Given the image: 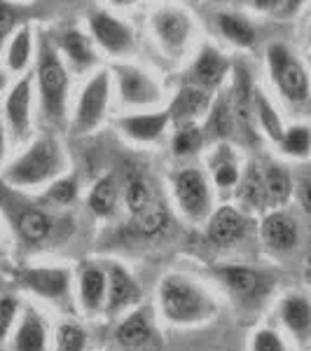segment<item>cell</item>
<instances>
[{"instance_id":"obj_10","label":"cell","mask_w":311,"mask_h":351,"mask_svg":"<svg viewBox=\"0 0 311 351\" xmlns=\"http://www.w3.org/2000/svg\"><path fill=\"white\" fill-rule=\"evenodd\" d=\"M140 302V288L134 281V276L120 265L108 267V300H105V314L115 316L122 311L136 307Z\"/></svg>"},{"instance_id":"obj_6","label":"cell","mask_w":311,"mask_h":351,"mask_svg":"<svg viewBox=\"0 0 311 351\" xmlns=\"http://www.w3.org/2000/svg\"><path fill=\"white\" fill-rule=\"evenodd\" d=\"M173 188H176V199L185 213L192 220H201L211 208V192H208L206 178L195 171V169H183L176 180H173Z\"/></svg>"},{"instance_id":"obj_3","label":"cell","mask_w":311,"mask_h":351,"mask_svg":"<svg viewBox=\"0 0 311 351\" xmlns=\"http://www.w3.org/2000/svg\"><path fill=\"white\" fill-rule=\"evenodd\" d=\"M38 80H40L45 112H47L52 120H61V117H64V108H66L68 77H66V71H64V66H61L59 56L49 49L47 43H42V49H40Z\"/></svg>"},{"instance_id":"obj_26","label":"cell","mask_w":311,"mask_h":351,"mask_svg":"<svg viewBox=\"0 0 311 351\" xmlns=\"http://www.w3.org/2000/svg\"><path fill=\"white\" fill-rule=\"evenodd\" d=\"M264 192H267V204H279L288 202L293 192V183H290V176H288L281 167H269L264 171Z\"/></svg>"},{"instance_id":"obj_12","label":"cell","mask_w":311,"mask_h":351,"mask_svg":"<svg viewBox=\"0 0 311 351\" xmlns=\"http://www.w3.org/2000/svg\"><path fill=\"white\" fill-rule=\"evenodd\" d=\"M115 339L122 349L127 351H138L143 347H148L152 339V324H150V314L148 309H134L120 321L115 330Z\"/></svg>"},{"instance_id":"obj_36","label":"cell","mask_w":311,"mask_h":351,"mask_svg":"<svg viewBox=\"0 0 311 351\" xmlns=\"http://www.w3.org/2000/svg\"><path fill=\"white\" fill-rule=\"evenodd\" d=\"M232 104L227 99H220L208 120V134L211 136H227L232 132Z\"/></svg>"},{"instance_id":"obj_23","label":"cell","mask_w":311,"mask_h":351,"mask_svg":"<svg viewBox=\"0 0 311 351\" xmlns=\"http://www.w3.org/2000/svg\"><path fill=\"white\" fill-rule=\"evenodd\" d=\"M225 73H227V61H225L216 49H211V47L203 49L195 66L197 80H199L203 87H216L225 77Z\"/></svg>"},{"instance_id":"obj_41","label":"cell","mask_w":311,"mask_h":351,"mask_svg":"<svg viewBox=\"0 0 311 351\" xmlns=\"http://www.w3.org/2000/svg\"><path fill=\"white\" fill-rule=\"evenodd\" d=\"M239 180V171L232 162H220L216 167V183L220 188H232Z\"/></svg>"},{"instance_id":"obj_18","label":"cell","mask_w":311,"mask_h":351,"mask_svg":"<svg viewBox=\"0 0 311 351\" xmlns=\"http://www.w3.org/2000/svg\"><path fill=\"white\" fill-rule=\"evenodd\" d=\"M117 75H120L122 99L127 101V104L143 106V104H150V101H155V96H157L155 84H152L150 77H145L140 71H136V68L120 66V68H117Z\"/></svg>"},{"instance_id":"obj_42","label":"cell","mask_w":311,"mask_h":351,"mask_svg":"<svg viewBox=\"0 0 311 351\" xmlns=\"http://www.w3.org/2000/svg\"><path fill=\"white\" fill-rule=\"evenodd\" d=\"M12 28H14V12H12V8H8V5L0 3V45H3L5 36H8Z\"/></svg>"},{"instance_id":"obj_43","label":"cell","mask_w":311,"mask_h":351,"mask_svg":"<svg viewBox=\"0 0 311 351\" xmlns=\"http://www.w3.org/2000/svg\"><path fill=\"white\" fill-rule=\"evenodd\" d=\"M299 204H302V208L311 216V180H304L299 185Z\"/></svg>"},{"instance_id":"obj_13","label":"cell","mask_w":311,"mask_h":351,"mask_svg":"<svg viewBox=\"0 0 311 351\" xmlns=\"http://www.w3.org/2000/svg\"><path fill=\"white\" fill-rule=\"evenodd\" d=\"M108 300V269L87 265L80 274V304L87 314H99Z\"/></svg>"},{"instance_id":"obj_32","label":"cell","mask_w":311,"mask_h":351,"mask_svg":"<svg viewBox=\"0 0 311 351\" xmlns=\"http://www.w3.org/2000/svg\"><path fill=\"white\" fill-rule=\"evenodd\" d=\"M64 49L66 54L71 56V61L75 66H89L94 61V52H92V45H89L87 38L77 31H68L64 36Z\"/></svg>"},{"instance_id":"obj_28","label":"cell","mask_w":311,"mask_h":351,"mask_svg":"<svg viewBox=\"0 0 311 351\" xmlns=\"http://www.w3.org/2000/svg\"><path fill=\"white\" fill-rule=\"evenodd\" d=\"M87 349V332L82 326L64 321L56 328L54 335V351H84Z\"/></svg>"},{"instance_id":"obj_31","label":"cell","mask_w":311,"mask_h":351,"mask_svg":"<svg viewBox=\"0 0 311 351\" xmlns=\"http://www.w3.org/2000/svg\"><path fill=\"white\" fill-rule=\"evenodd\" d=\"M220 28H223V33L229 38L232 43L236 45H253L256 40V31H253V26L248 24L246 19H241V16H234V14H223L220 16Z\"/></svg>"},{"instance_id":"obj_17","label":"cell","mask_w":311,"mask_h":351,"mask_svg":"<svg viewBox=\"0 0 311 351\" xmlns=\"http://www.w3.org/2000/svg\"><path fill=\"white\" fill-rule=\"evenodd\" d=\"M253 92L251 87V75H248L246 66H236V84H234V117L239 122L241 132L246 136H253V110H256V104H253Z\"/></svg>"},{"instance_id":"obj_27","label":"cell","mask_w":311,"mask_h":351,"mask_svg":"<svg viewBox=\"0 0 311 351\" xmlns=\"http://www.w3.org/2000/svg\"><path fill=\"white\" fill-rule=\"evenodd\" d=\"M241 199L251 208H262L267 204V192H264V173L258 167H251L246 178L241 180Z\"/></svg>"},{"instance_id":"obj_24","label":"cell","mask_w":311,"mask_h":351,"mask_svg":"<svg viewBox=\"0 0 311 351\" xmlns=\"http://www.w3.org/2000/svg\"><path fill=\"white\" fill-rule=\"evenodd\" d=\"M208 106V94L201 87H185L180 89L178 99L173 101V115L176 120H192V117L201 115Z\"/></svg>"},{"instance_id":"obj_4","label":"cell","mask_w":311,"mask_h":351,"mask_svg":"<svg viewBox=\"0 0 311 351\" xmlns=\"http://www.w3.org/2000/svg\"><path fill=\"white\" fill-rule=\"evenodd\" d=\"M19 284L47 302H64L71 295V271L66 267H26L16 271Z\"/></svg>"},{"instance_id":"obj_38","label":"cell","mask_w":311,"mask_h":351,"mask_svg":"<svg viewBox=\"0 0 311 351\" xmlns=\"http://www.w3.org/2000/svg\"><path fill=\"white\" fill-rule=\"evenodd\" d=\"M28 56H31V36H28V28H21L10 45V66L14 71H21L28 64Z\"/></svg>"},{"instance_id":"obj_39","label":"cell","mask_w":311,"mask_h":351,"mask_svg":"<svg viewBox=\"0 0 311 351\" xmlns=\"http://www.w3.org/2000/svg\"><path fill=\"white\" fill-rule=\"evenodd\" d=\"M77 197V180L75 178H61L56 180V183L45 192V199L47 202H54V204H61V206H66V204H71L73 199Z\"/></svg>"},{"instance_id":"obj_21","label":"cell","mask_w":311,"mask_h":351,"mask_svg":"<svg viewBox=\"0 0 311 351\" xmlns=\"http://www.w3.org/2000/svg\"><path fill=\"white\" fill-rule=\"evenodd\" d=\"M31 80L24 77L16 87L12 89L8 99V117L12 124L14 134L26 136L28 132V120H31Z\"/></svg>"},{"instance_id":"obj_48","label":"cell","mask_w":311,"mask_h":351,"mask_svg":"<svg viewBox=\"0 0 311 351\" xmlns=\"http://www.w3.org/2000/svg\"><path fill=\"white\" fill-rule=\"evenodd\" d=\"M5 87V75H0V89Z\"/></svg>"},{"instance_id":"obj_8","label":"cell","mask_w":311,"mask_h":351,"mask_svg":"<svg viewBox=\"0 0 311 351\" xmlns=\"http://www.w3.org/2000/svg\"><path fill=\"white\" fill-rule=\"evenodd\" d=\"M279 319L297 344H311V300L302 293H288L279 304Z\"/></svg>"},{"instance_id":"obj_45","label":"cell","mask_w":311,"mask_h":351,"mask_svg":"<svg viewBox=\"0 0 311 351\" xmlns=\"http://www.w3.org/2000/svg\"><path fill=\"white\" fill-rule=\"evenodd\" d=\"M3 148H5V138H3V124H0V160H3Z\"/></svg>"},{"instance_id":"obj_16","label":"cell","mask_w":311,"mask_h":351,"mask_svg":"<svg viewBox=\"0 0 311 351\" xmlns=\"http://www.w3.org/2000/svg\"><path fill=\"white\" fill-rule=\"evenodd\" d=\"M155 28H157V36L162 38L164 47L169 52H180L183 49L185 40H188V33H190V21L188 16L183 12H176V10H164L155 16Z\"/></svg>"},{"instance_id":"obj_33","label":"cell","mask_w":311,"mask_h":351,"mask_svg":"<svg viewBox=\"0 0 311 351\" xmlns=\"http://www.w3.org/2000/svg\"><path fill=\"white\" fill-rule=\"evenodd\" d=\"M284 150L293 157H307L311 150V129L309 127H293L281 138Z\"/></svg>"},{"instance_id":"obj_47","label":"cell","mask_w":311,"mask_h":351,"mask_svg":"<svg viewBox=\"0 0 311 351\" xmlns=\"http://www.w3.org/2000/svg\"><path fill=\"white\" fill-rule=\"evenodd\" d=\"M117 5H127V3H136V0H115Z\"/></svg>"},{"instance_id":"obj_37","label":"cell","mask_w":311,"mask_h":351,"mask_svg":"<svg viewBox=\"0 0 311 351\" xmlns=\"http://www.w3.org/2000/svg\"><path fill=\"white\" fill-rule=\"evenodd\" d=\"M201 141H203V134L197 127L188 124V127L180 129L176 134V138H173V152H176V155H192V152L199 150Z\"/></svg>"},{"instance_id":"obj_35","label":"cell","mask_w":311,"mask_h":351,"mask_svg":"<svg viewBox=\"0 0 311 351\" xmlns=\"http://www.w3.org/2000/svg\"><path fill=\"white\" fill-rule=\"evenodd\" d=\"M152 204L150 199V190H148V183H145L140 176H132L127 183V206L129 211L134 213H140L143 208H148Z\"/></svg>"},{"instance_id":"obj_44","label":"cell","mask_w":311,"mask_h":351,"mask_svg":"<svg viewBox=\"0 0 311 351\" xmlns=\"http://www.w3.org/2000/svg\"><path fill=\"white\" fill-rule=\"evenodd\" d=\"M281 3H284V0H256V8L258 10H274V8H279Z\"/></svg>"},{"instance_id":"obj_9","label":"cell","mask_w":311,"mask_h":351,"mask_svg":"<svg viewBox=\"0 0 311 351\" xmlns=\"http://www.w3.org/2000/svg\"><path fill=\"white\" fill-rule=\"evenodd\" d=\"M218 279L223 281L225 288L241 302H253L267 293V279L258 269L244 267V265H227V267L216 269Z\"/></svg>"},{"instance_id":"obj_30","label":"cell","mask_w":311,"mask_h":351,"mask_svg":"<svg viewBox=\"0 0 311 351\" xmlns=\"http://www.w3.org/2000/svg\"><path fill=\"white\" fill-rule=\"evenodd\" d=\"M166 220H169L166 211H164L160 204H150L148 208H143V211L134 216V230L143 237H152V234H157V232L164 230Z\"/></svg>"},{"instance_id":"obj_25","label":"cell","mask_w":311,"mask_h":351,"mask_svg":"<svg viewBox=\"0 0 311 351\" xmlns=\"http://www.w3.org/2000/svg\"><path fill=\"white\" fill-rule=\"evenodd\" d=\"M117 206V183L112 176H105L94 185V190L89 192V208L96 216H110Z\"/></svg>"},{"instance_id":"obj_1","label":"cell","mask_w":311,"mask_h":351,"mask_svg":"<svg viewBox=\"0 0 311 351\" xmlns=\"http://www.w3.org/2000/svg\"><path fill=\"white\" fill-rule=\"evenodd\" d=\"M157 304L166 324L195 328L211 324L218 314V302L201 284L185 274H166L157 288Z\"/></svg>"},{"instance_id":"obj_2","label":"cell","mask_w":311,"mask_h":351,"mask_svg":"<svg viewBox=\"0 0 311 351\" xmlns=\"http://www.w3.org/2000/svg\"><path fill=\"white\" fill-rule=\"evenodd\" d=\"M59 171H61L59 145H56L54 141L45 138V141H38L24 157H19V160L8 169L5 180H8L10 185H14V188L16 185L26 188V185L45 183V180L54 178Z\"/></svg>"},{"instance_id":"obj_22","label":"cell","mask_w":311,"mask_h":351,"mask_svg":"<svg viewBox=\"0 0 311 351\" xmlns=\"http://www.w3.org/2000/svg\"><path fill=\"white\" fill-rule=\"evenodd\" d=\"M166 122H169V112H155V115L124 117L120 124L124 132L136 141H155L164 132Z\"/></svg>"},{"instance_id":"obj_19","label":"cell","mask_w":311,"mask_h":351,"mask_svg":"<svg viewBox=\"0 0 311 351\" xmlns=\"http://www.w3.org/2000/svg\"><path fill=\"white\" fill-rule=\"evenodd\" d=\"M92 28L96 40L103 45L105 49H110V52H124L132 45V31L103 12H99L92 19Z\"/></svg>"},{"instance_id":"obj_14","label":"cell","mask_w":311,"mask_h":351,"mask_svg":"<svg viewBox=\"0 0 311 351\" xmlns=\"http://www.w3.org/2000/svg\"><path fill=\"white\" fill-rule=\"evenodd\" d=\"M246 234V220L236 208L223 206L211 216L208 223V239L218 246H232Z\"/></svg>"},{"instance_id":"obj_7","label":"cell","mask_w":311,"mask_h":351,"mask_svg":"<svg viewBox=\"0 0 311 351\" xmlns=\"http://www.w3.org/2000/svg\"><path fill=\"white\" fill-rule=\"evenodd\" d=\"M10 351H49V328L36 307H24L10 335Z\"/></svg>"},{"instance_id":"obj_46","label":"cell","mask_w":311,"mask_h":351,"mask_svg":"<svg viewBox=\"0 0 311 351\" xmlns=\"http://www.w3.org/2000/svg\"><path fill=\"white\" fill-rule=\"evenodd\" d=\"M299 3H302V0H288V10H295Z\"/></svg>"},{"instance_id":"obj_40","label":"cell","mask_w":311,"mask_h":351,"mask_svg":"<svg viewBox=\"0 0 311 351\" xmlns=\"http://www.w3.org/2000/svg\"><path fill=\"white\" fill-rule=\"evenodd\" d=\"M251 351H286L281 335L271 328H260L251 339Z\"/></svg>"},{"instance_id":"obj_11","label":"cell","mask_w":311,"mask_h":351,"mask_svg":"<svg viewBox=\"0 0 311 351\" xmlns=\"http://www.w3.org/2000/svg\"><path fill=\"white\" fill-rule=\"evenodd\" d=\"M105 104H108V75L105 73H99L92 82L87 84L82 99H80V108H77V117H75V129L77 132H89L96 124L101 122L105 110Z\"/></svg>"},{"instance_id":"obj_29","label":"cell","mask_w":311,"mask_h":351,"mask_svg":"<svg viewBox=\"0 0 311 351\" xmlns=\"http://www.w3.org/2000/svg\"><path fill=\"white\" fill-rule=\"evenodd\" d=\"M253 104H256V115L260 124H262V129L267 132L269 138L274 141H281L284 138V127H281V120L279 115L274 112V108H271V104L267 101V96H264L262 92H256V96H253Z\"/></svg>"},{"instance_id":"obj_5","label":"cell","mask_w":311,"mask_h":351,"mask_svg":"<svg viewBox=\"0 0 311 351\" xmlns=\"http://www.w3.org/2000/svg\"><path fill=\"white\" fill-rule=\"evenodd\" d=\"M269 61L274 77L279 82L281 92H284L290 101H304L309 94V80L304 68L288 54L284 45H271L269 47Z\"/></svg>"},{"instance_id":"obj_34","label":"cell","mask_w":311,"mask_h":351,"mask_svg":"<svg viewBox=\"0 0 311 351\" xmlns=\"http://www.w3.org/2000/svg\"><path fill=\"white\" fill-rule=\"evenodd\" d=\"M19 311L21 304L14 295H10V293L0 295V342L12 335L16 319H19Z\"/></svg>"},{"instance_id":"obj_20","label":"cell","mask_w":311,"mask_h":351,"mask_svg":"<svg viewBox=\"0 0 311 351\" xmlns=\"http://www.w3.org/2000/svg\"><path fill=\"white\" fill-rule=\"evenodd\" d=\"M14 223H16V230H19L21 239L28 243H40L47 239L49 232H52V218L36 206H21L19 211H16Z\"/></svg>"},{"instance_id":"obj_15","label":"cell","mask_w":311,"mask_h":351,"mask_svg":"<svg viewBox=\"0 0 311 351\" xmlns=\"http://www.w3.org/2000/svg\"><path fill=\"white\" fill-rule=\"evenodd\" d=\"M262 239L271 251H279V253L293 251L299 239L295 220L286 216V213H271L262 223Z\"/></svg>"}]
</instances>
